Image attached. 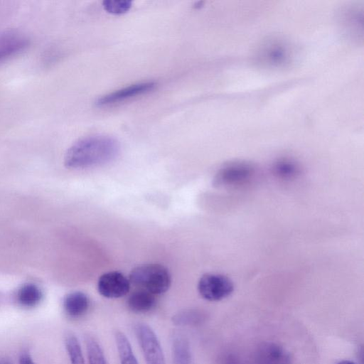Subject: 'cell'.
<instances>
[{
    "mask_svg": "<svg viewBox=\"0 0 364 364\" xmlns=\"http://www.w3.org/2000/svg\"><path fill=\"white\" fill-rule=\"evenodd\" d=\"M19 364H35V363L28 353L23 352L19 358Z\"/></svg>",
    "mask_w": 364,
    "mask_h": 364,
    "instance_id": "cell-22",
    "label": "cell"
},
{
    "mask_svg": "<svg viewBox=\"0 0 364 364\" xmlns=\"http://www.w3.org/2000/svg\"><path fill=\"white\" fill-rule=\"evenodd\" d=\"M42 299L41 289L35 284H26L18 291V302L25 307H33L37 305Z\"/></svg>",
    "mask_w": 364,
    "mask_h": 364,
    "instance_id": "cell-14",
    "label": "cell"
},
{
    "mask_svg": "<svg viewBox=\"0 0 364 364\" xmlns=\"http://www.w3.org/2000/svg\"><path fill=\"white\" fill-rule=\"evenodd\" d=\"M223 364H241L236 356L232 354L225 355L223 359Z\"/></svg>",
    "mask_w": 364,
    "mask_h": 364,
    "instance_id": "cell-21",
    "label": "cell"
},
{
    "mask_svg": "<svg viewBox=\"0 0 364 364\" xmlns=\"http://www.w3.org/2000/svg\"><path fill=\"white\" fill-rule=\"evenodd\" d=\"M90 301L87 295L82 291H73L64 299L63 308L71 318H78L87 313Z\"/></svg>",
    "mask_w": 364,
    "mask_h": 364,
    "instance_id": "cell-10",
    "label": "cell"
},
{
    "mask_svg": "<svg viewBox=\"0 0 364 364\" xmlns=\"http://www.w3.org/2000/svg\"><path fill=\"white\" fill-rule=\"evenodd\" d=\"M129 280L134 286L155 296L167 291L171 284L168 270L159 264H146L134 268Z\"/></svg>",
    "mask_w": 364,
    "mask_h": 364,
    "instance_id": "cell-2",
    "label": "cell"
},
{
    "mask_svg": "<svg viewBox=\"0 0 364 364\" xmlns=\"http://www.w3.org/2000/svg\"><path fill=\"white\" fill-rule=\"evenodd\" d=\"M269 47L265 48L264 58L267 59L269 63L281 64L285 63L288 58L287 50L279 43L270 44Z\"/></svg>",
    "mask_w": 364,
    "mask_h": 364,
    "instance_id": "cell-18",
    "label": "cell"
},
{
    "mask_svg": "<svg viewBox=\"0 0 364 364\" xmlns=\"http://www.w3.org/2000/svg\"><path fill=\"white\" fill-rule=\"evenodd\" d=\"M156 304L155 295L144 290L138 289L132 292L127 300V307L134 313L142 314L150 311Z\"/></svg>",
    "mask_w": 364,
    "mask_h": 364,
    "instance_id": "cell-11",
    "label": "cell"
},
{
    "mask_svg": "<svg viewBox=\"0 0 364 364\" xmlns=\"http://www.w3.org/2000/svg\"><path fill=\"white\" fill-rule=\"evenodd\" d=\"M171 343L173 364H193L190 342L185 334L174 332Z\"/></svg>",
    "mask_w": 364,
    "mask_h": 364,
    "instance_id": "cell-9",
    "label": "cell"
},
{
    "mask_svg": "<svg viewBox=\"0 0 364 364\" xmlns=\"http://www.w3.org/2000/svg\"><path fill=\"white\" fill-rule=\"evenodd\" d=\"M130 284L129 280L121 272H109L99 278L97 290L105 298L117 299L129 293Z\"/></svg>",
    "mask_w": 364,
    "mask_h": 364,
    "instance_id": "cell-6",
    "label": "cell"
},
{
    "mask_svg": "<svg viewBox=\"0 0 364 364\" xmlns=\"http://www.w3.org/2000/svg\"><path fill=\"white\" fill-rule=\"evenodd\" d=\"M154 87L155 83L152 82L132 85L102 96L98 99L96 104L99 107H102L118 103L129 98L149 92L152 90Z\"/></svg>",
    "mask_w": 364,
    "mask_h": 364,
    "instance_id": "cell-8",
    "label": "cell"
},
{
    "mask_svg": "<svg viewBox=\"0 0 364 364\" xmlns=\"http://www.w3.org/2000/svg\"><path fill=\"white\" fill-rule=\"evenodd\" d=\"M255 173L254 167L249 163L235 161L223 166L214 178V185L218 187H233L248 182Z\"/></svg>",
    "mask_w": 364,
    "mask_h": 364,
    "instance_id": "cell-5",
    "label": "cell"
},
{
    "mask_svg": "<svg viewBox=\"0 0 364 364\" xmlns=\"http://www.w3.org/2000/svg\"><path fill=\"white\" fill-rule=\"evenodd\" d=\"M336 364H356L355 363L350 361V360H342L338 362Z\"/></svg>",
    "mask_w": 364,
    "mask_h": 364,
    "instance_id": "cell-24",
    "label": "cell"
},
{
    "mask_svg": "<svg viewBox=\"0 0 364 364\" xmlns=\"http://www.w3.org/2000/svg\"><path fill=\"white\" fill-rule=\"evenodd\" d=\"M203 318L201 312L194 309H186L176 313L172 322L178 326H192L199 324Z\"/></svg>",
    "mask_w": 364,
    "mask_h": 364,
    "instance_id": "cell-17",
    "label": "cell"
},
{
    "mask_svg": "<svg viewBox=\"0 0 364 364\" xmlns=\"http://www.w3.org/2000/svg\"><path fill=\"white\" fill-rule=\"evenodd\" d=\"M132 2L128 0H105L102 2L105 10L113 14H122L128 11Z\"/></svg>",
    "mask_w": 364,
    "mask_h": 364,
    "instance_id": "cell-20",
    "label": "cell"
},
{
    "mask_svg": "<svg viewBox=\"0 0 364 364\" xmlns=\"http://www.w3.org/2000/svg\"><path fill=\"white\" fill-rule=\"evenodd\" d=\"M114 336L119 363L139 364L127 336L121 331H116Z\"/></svg>",
    "mask_w": 364,
    "mask_h": 364,
    "instance_id": "cell-13",
    "label": "cell"
},
{
    "mask_svg": "<svg viewBox=\"0 0 364 364\" xmlns=\"http://www.w3.org/2000/svg\"><path fill=\"white\" fill-rule=\"evenodd\" d=\"M255 364H294L289 352L273 341L259 344L255 353Z\"/></svg>",
    "mask_w": 364,
    "mask_h": 364,
    "instance_id": "cell-7",
    "label": "cell"
},
{
    "mask_svg": "<svg viewBox=\"0 0 364 364\" xmlns=\"http://www.w3.org/2000/svg\"><path fill=\"white\" fill-rule=\"evenodd\" d=\"M64 343L70 364H86L81 345L74 333H67Z\"/></svg>",
    "mask_w": 364,
    "mask_h": 364,
    "instance_id": "cell-16",
    "label": "cell"
},
{
    "mask_svg": "<svg viewBox=\"0 0 364 364\" xmlns=\"http://www.w3.org/2000/svg\"><path fill=\"white\" fill-rule=\"evenodd\" d=\"M88 364H107L102 346L92 335L85 336Z\"/></svg>",
    "mask_w": 364,
    "mask_h": 364,
    "instance_id": "cell-15",
    "label": "cell"
},
{
    "mask_svg": "<svg viewBox=\"0 0 364 364\" xmlns=\"http://www.w3.org/2000/svg\"><path fill=\"white\" fill-rule=\"evenodd\" d=\"M198 291L205 300L218 301L229 296L234 291L232 280L220 274H203L198 283Z\"/></svg>",
    "mask_w": 364,
    "mask_h": 364,
    "instance_id": "cell-4",
    "label": "cell"
},
{
    "mask_svg": "<svg viewBox=\"0 0 364 364\" xmlns=\"http://www.w3.org/2000/svg\"><path fill=\"white\" fill-rule=\"evenodd\" d=\"M134 332L146 364H166L161 344L152 328L138 322L134 326Z\"/></svg>",
    "mask_w": 364,
    "mask_h": 364,
    "instance_id": "cell-3",
    "label": "cell"
},
{
    "mask_svg": "<svg viewBox=\"0 0 364 364\" xmlns=\"http://www.w3.org/2000/svg\"><path fill=\"white\" fill-rule=\"evenodd\" d=\"M118 141L109 136L94 135L82 138L67 151L64 163L73 169L87 168L107 164L118 156Z\"/></svg>",
    "mask_w": 364,
    "mask_h": 364,
    "instance_id": "cell-1",
    "label": "cell"
},
{
    "mask_svg": "<svg viewBox=\"0 0 364 364\" xmlns=\"http://www.w3.org/2000/svg\"><path fill=\"white\" fill-rule=\"evenodd\" d=\"M274 172L278 177L288 179L294 177L299 173V167L294 162L283 159L276 163Z\"/></svg>",
    "mask_w": 364,
    "mask_h": 364,
    "instance_id": "cell-19",
    "label": "cell"
},
{
    "mask_svg": "<svg viewBox=\"0 0 364 364\" xmlns=\"http://www.w3.org/2000/svg\"><path fill=\"white\" fill-rule=\"evenodd\" d=\"M26 40L21 35L9 32L0 36V62L22 50L26 46Z\"/></svg>",
    "mask_w": 364,
    "mask_h": 364,
    "instance_id": "cell-12",
    "label": "cell"
},
{
    "mask_svg": "<svg viewBox=\"0 0 364 364\" xmlns=\"http://www.w3.org/2000/svg\"><path fill=\"white\" fill-rule=\"evenodd\" d=\"M0 364H11L9 360L4 358H0Z\"/></svg>",
    "mask_w": 364,
    "mask_h": 364,
    "instance_id": "cell-23",
    "label": "cell"
}]
</instances>
